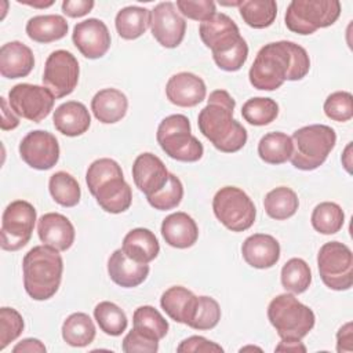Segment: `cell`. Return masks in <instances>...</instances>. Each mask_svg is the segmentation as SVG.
Segmentation results:
<instances>
[{"label": "cell", "mask_w": 353, "mask_h": 353, "mask_svg": "<svg viewBox=\"0 0 353 353\" xmlns=\"http://www.w3.org/2000/svg\"><path fill=\"white\" fill-rule=\"evenodd\" d=\"M167 99L179 108H193L203 102L207 95V87L201 77L190 72L172 74L165 85Z\"/></svg>", "instance_id": "ac0fdd59"}, {"label": "cell", "mask_w": 353, "mask_h": 353, "mask_svg": "<svg viewBox=\"0 0 353 353\" xmlns=\"http://www.w3.org/2000/svg\"><path fill=\"white\" fill-rule=\"evenodd\" d=\"M310 222L316 232L321 234H335L345 223V212L339 204L323 201L313 208Z\"/></svg>", "instance_id": "d590c367"}, {"label": "cell", "mask_w": 353, "mask_h": 353, "mask_svg": "<svg viewBox=\"0 0 353 353\" xmlns=\"http://www.w3.org/2000/svg\"><path fill=\"white\" fill-rule=\"evenodd\" d=\"M95 325L87 313L76 312L68 316L62 324V338L73 347H84L95 339Z\"/></svg>", "instance_id": "1f68e13d"}, {"label": "cell", "mask_w": 353, "mask_h": 353, "mask_svg": "<svg viewBox=\"0 0 353 353\" xmlns=\"http://www.w3.org/2000/svg\"><path fill=\"white\" fill-rule=\"evenodd\" d=\"M128 109V99L117 88L99 90L91 99V110L95 119L103 124L120 121Z\"/></svg>", "instance_id": "484cf974"}, {"label": "cell", "mask_w": 353, "mask_h": 353, "mask_svg": "<svg viewBox=\"0 0 353 353\" xmlns=\"http://www.w3.org/2000/svg\"><path fill=\"white\" fill-rule=\"evenodd\" d=\"M182 197H183V185L181 179L174 174H170L168 182L165 183V186L160 189L157 193L148 196L146 200L154 210L168 211L178 207L182 201Z\"/></svg>", "instance_id": "b9f144b4"}, {"label": "cell", "mask_w": 353, "mask_h": 353, "mask_svg": "<svg viewBox=\"0 0 353 353\" xmlns=\"http://www.w3.org/2000/svg\"><path fill=\"white\" fill-rule=\"evenodd\" d=\"M69 25L62 15H36L26 22V34L36 43H52L66 36Z\"/></svg>", "instance_id": "f1b7e54d"}, {"label": "cell", "mask_w": 353, "mask_h": 353, "mask_svg": "<svg viewBox=\"0 0 353 353\" xmlns=\"http://www.w3.org/2000/svg\"><path fill=\"white\" fill-rule=\"evenodd\" d=\"M34 66L33 51L21 41H8L0 48V73L6 79L26 77Z\"/></svg>", "instance_id": "d4e9b609"}, {"label": "cell", "mask_w": 353, "mask_h": 353, "mask_svg": "<svg viewBox=\"0 0 353 353\" xmlns=\"http://www.w3.org/2000/svg\"><path fill=\"white\" fill-rule=\"evenodd\" d=\"M121 250L131 259L141 263H149L157 258L160 244L152 230L146 228H135L124 236Z\"/></svg>", "instance_id": "4316f807"}, {"label": "cell", "mask_w": 353, "mask_h": 353, "mask_svg": "<svg viewBox=\"0 0 353 353\" xmlns=\"http://www.w3.org/2000/svg\"><path fill=\"white\" fill-rule=\"evenodd\" d=\"M108 273L114 284L124 288H134L142 284L149 276V265L131 259L121 248H117L108 259Z\"/></svg>", "instance_id": "ffe728a7"}, {"label": "cell", "mask_w": 353, "mask_h": 353, "mask_svg": "<svg viewBox=\"0 0 353 353\" xmlns=\"http://www.w3.org/2000/svg\"><path fill=\"white\" fill-rule=\"evenodd\" d=\"M294 152L290 159L292 165L302 171L319 168L336 143L334 128L325 124H310L294 131Z\"/></svg>", "instance_id": "277c9868"}, {"label": "cell", "mask_w": 353, "mask_h": 353, "mask_svg": "<svg viewBox=\"0 0 353 353\" xmlns=\"http://www.w3.org/2000/svg\"><path fill=\"white\" fill-rule=\"evenodd\" d=\"M150 30L160 46L175 48L185 37L186 21L172 1H163L150 11Z\"/></svg>", "instance_id": "5bb4252c"}, {"label": "cell", "mask_w": 353, "mask_h": 353, "mask_svg": "<svg viewBox=\"0 0 353 353\" xmlns=\"http://www.w3.org/2000/svg\"><path fill=\"white\" fill-rule=\"evenodd\" d=\"M94 319L101 331L110 336L121 335L128 325V320L123 309L109 301H102L94 307Z\"/></svg>", "instance_id": "74e56055"}, {"label": "cell", "mask_w": 353, "mask_h": 353, "mask_svg": "<svg viewBox=\"0 0 353 353\" xmlns=\"http://www.w3.org/2000/svg\"><path fill=\"white\" fill-rule=\"evenodd\" d=\"M294 152V143L290 135L273 131L265 134L258 142V156L268 164H284Z\"/></svg>", "instance_id": "4dcf8cb0"}, {"label": "cell", "mask_w": 353, "mask_h": 353, "mask_svg": "<svg viewBox=\"0 0 353 353\" xmlns=\"http://www.w3.org/2000/svg\"><path fill=\"white\" fill-rule=\"evenodd\" d=\"M268 319L281 339H302L312 331L316 323L313 310L299 302L294 294L288 292L280 294L270 301Z\"/></svg>", "instance_id": "8992f818"}, {"label": "cell", "mask_w": 353, "mask_h": 353, "mask_svg": "<svg viewBox=\"0 0 353 353\" xmlns=\"http://www.w3.org/2000/svg\"><path fill=\"white\" fill-rule=\"evenodd\" d=\"M79 74L80 68L76 57L66 50H55L46 59L41 80L55 98H63L74 91Z\"/></svg>", "instance_id": "7c38bea8"}, {"label": "cell", "mask_w": 353, "mask_h": 353, "mask_svg": "<svg viewBox=\"0 0 353 353\" xmlns=\"http://www.w3.org/2000/svg\"><path fill=\"white\" fill-rule=\"evenodd\" d=\"M132 324L135 328L142 330L159 341H161L168 332V321L163 317V314L150 305L139 306L134 310Z\"/></svg>", "instance_id": "ab89813d"}, {"label": "cell", "mask_w": 353, "mask_h": 353, "mask_svg": "<svg viewBox=\"0 0 353 353\" xmlns=\"http://www.w3.org/2000/svg\"><path fill=\"white\" fill-rule=\"evenodd\" d=\"M243 21L254 29H265L270 26L277 15V4L274 0H247L239 6Z\"/></svg>", "instance_id": "836d02e7"}, {"label": "cell", "mask_w": 353, "mask_h": 353, "mask_svg": "<svg viewBox=\"0 0 353 353\" xmlns=\"http://www.w3.org/2000/svg\"><path fill=\"white\" fill-rule=\"evenodd\" d=\"M55 97L44 87L29 83H19L8 91V103L11 110L22 119L40 123L52 110Z\"/></svg>", "instance_id": "8fae6325"}, {"label": "cell", "mask_w": 353, "mask_h": 353, "mask_svg": "<svg viewBox=\"0 0 353 353\" xmlns=\"http://www.w3.org/2000/svg\"><path fill=\"white\" fill-rule=\"evenodd\" d=\"M170 172L160 157L153 153H141L132 164L135 186L148 197L157 193L168 182Z\"/></svg>", "instance_id": "e0dca14e"}, {"label": "cell", "mask_w": 353, "mask_h": 353, "mask_svg": "<svg viewBox=\"0 0 353 353\" xmlns=\"http://www.w3.org/2000/svg\"><path fill=\"white\" fill-rule=\"evenodd\" d=\"M46 346L41 341L36 339V338H26L22 339L21 342H18L14 347H12V353H46Z\"/></svg>", "instance_id": "816d5d0a"}, {"label": "cell", "mask_w": 353, "mask_h": 353, "mask_svg": "<svg viewBox=\"0 0 353 353\" xmlns=\"http://www.w3.org/2000/svg\"><path fill=\"white\" fill-rule=\"evenodd\" d=\"M280 280L285 291L302 294L312 283V270L302 258H291L281 268Z\"/></svg>", "instance_id": "8d00e7d4"}, {"label": "cell", "mask_w": 353, "mask_h": 353, "mask_svg": "<svg viewBox=\"0 0 353 353\" xmlns=\"http://www.w3.org/2000/svg\"><path fill=\"white\" fill-rule=\"evenodd\" d=\"M221 320L219 303L211 296H197L193 314L188 325L193 330L207 331L218 325Z\"/></svg>", "instance_id": "60d3db41"}, {"label": "cell", "mask_w": 353, "mask_h": 353, "mask_svg": "<svg viewBox=\"0 0 353 353\" xmlns=\"http://www.w3.org/2000/svg\"><path fill=\"white\" fill-rule=\"evenodd\" d=\"M310 69V58L306 50L288 40L265 44L256 54L248 79L254 88L274 91L285 80H302Z\"/></svg>", "instance_id": "6da1fadb"}, {"label": "cell", "mask_w": 353, "mask_h": 353, "mask_svg": "<svg viewBox=\"0 0 353 353\" xmlns=\"http://www.w3.org/2000/svg\"><path fill=\"white\" fill-rule=\"evenodd\" d=\"M350 149H352V142L347 143V146H346V149H345V153L342 154V164H343V167H345V170H346L347 172H352V170H350V165H352Z\"/></svg>", "instance_id": "11a10c76"}, {"label": "cell", "mask_w": 353, "mask_h": 353, "mask_svg": "<svg viewBox=\"0 0 353 353\" xmlns=\"http://www.w3.org/2000/svg\"><path fill=\"white\" fill-rule=\"evenodd\" d=\"M317 268L323 283L334 291H346L353 284V254L339 241H328L317 254Z\"/></svg>", "instance_id": "9c48e42d"}, {"label": "cell", "mask_w": 353, "mask_h": 353, "mask_svg": "<svg viewBox=\"0 0 353 353\" xmlns=\"http://www.w3.org/2000/svg\"><path fill=\"white\" fill-rule=\"evenodd\" d=\"M36 216V208L29 201H11L1 216V248L4 251H18L25 247L32 237Z\"/></svg>", "instance_id": "30bf717a"}, {"label": "cell", "mask_w": 353, "mask_h": 353, "mask_svg": "<svg viewBox=\"0 0 353 353\" xmlns=\"http://www.w3.org/2000/svg\"><path fill=\"white\" fill-rule=\"evenodd\" d=\"M324 113L328 119L345 123L353 117V97L347 91H335L324 101Z\"/></svg>", "instance_id": "7bdbcfd3"}, {"label": "cell", "mask_w": 353, "mask_h": 353, "mask_svg": "<svg viewBox=\"0 0 353 353\" xmlns=\"http://www.w3.org/2000/svg\"><path fill=\"white\" fill-rule=\"evenodd\" d=\"M114 26L121 39L135 40L150 26V11L138 6L124 7L116 14Z\"/></svg>", "instance_id": "f546056e"}, {"label": "cell", "mask_w": 353, "mask_h": 353, "mask_svg": "<svg viewBox=\"0 0 353 353\" xmlns=\"http://www.w3.org/2000/svg\"><path fill=\"white\" fill-rule=\"evenodd\" d=\"M234 106L236 101L226 90H215L197 117L200 132L223 153L239 152L248 138L247 130L233 119Z\"/></svg>", "instance_id": "7a4b0ae2"}, {"label": "cell", "mask_w": 353, "mask_h": 353, "mask_svg": "<svg viewBox=\"0 0 353 353\" xmlns=\"http://www.w3.org/2000/svg\"><path fill=\"white\" fill-rule=\"evenodd\" d=\"M353 350V327L352 323L343 324L336 332V352L345 353Z\"/></svg>", "instance_id": "f907efd6"}, {"label": "cell", "mask_w": 353, "mask_h": 353, "mask_svg": "<svg viewBox=\"0 0 353 353\" xmlns=\"http://www.w3.org/2000/svg\"><path fill=\"white\" fill-rule=\"evenodd\" d=\"M72 40L81 55L88 59L102 58L112 43L106 23L98 18H88L76 23Z\"/></svg>", "instance_id": "9a60e30c"}, {"label": "cell", "mask_w": 353, "mask_h": 353, "mask_svg": "<svg viewBox=\"0 0 353 353\" xmlns=\"http://www.w3.org/2000/svg\"><path fill=\"white\" fill-rule=\"evenodd\" d=\"M243 259L255 269H269L280 259L279 241L265 233L248 236L241 245Z\"/></svg>", "instance_id": "44dd1931"}, {"label": "cell", "mask_w": 353, "mask_h": 353, "mask_svg": "<svg viewBox=\"0 0 353 353\" xmlns=\"http://www.w3.org/2000/svg\"><path fill=\"white\" fill-rule=\"evenodd\" d=\"M176 10L189 19L204 22L215 12V3L212 0H176Z\"/></svg>", "instance_id": "7dc6e473"}, {"label": "cell", "mask_w": 353, "mask_h": 353, "mask_svg": "<svg viewBox=\"0 0 353 353\" xmlns=\"http://www.w3.org/2000/svg\"><path fill=\"white\" fill-rule=\"evenodd\" d=\"M18 3H22V4H28L30 7H37V8H46V7H50L54 4L52 0L50 1H40V3H34V1H22V0H18Z\"/></svg>", "instance_id": "9f6ffc18"}, {"label": "cell", "mask_w": 353, "mask_h": 353, "mask_svg": "<svg viewBox=\"0 0 353 353\" xmlns=\"http://www.w3.org/2000/svg\"><path fill=\"white\" fill-rule=\"evenodd\" d=\"M197 296L182 285H174L165 290L160 298V306L165 314L176 321L186 324L190 321Z\"/></svg>", "instance_id": "83f0119b"}, {"label": "cell", "mask_w": 353, "mask_h": 353, "mask_svg": "<svg viewBox=\"0 0 353 353\" xmlns=\"http://www.w3.org/2000/svg\"><path fill=\"white\" fill-rule=\"evenodd\" d=\"M265 212L276 219L284 221L295 215L299 207V199L296 193L287 186H277L266 193L263 199Z\"/></svg>", "instance_id": "d6a6232c"}, {"label": "cell", "mask_w": 353, "mask_h": 353, "mask_svg": "<svg viewBox=\"0 0 353 353\" xmlns=\"http://www.w3.org/2000/svg\"><path fill=\"white\" fill-rule=\"evenodd\" d=\"M91 194L95 197L98 205L109 214L124 212L132 203V192L124 175L106 179Z\"/></svg>", "instance_id": "7402d4cb"}, {"label": "cell", "mask_w": 353, "mask_h": 353, "mask_svg": "<svg viewBox=\"0 0 353 353\" xmlns=\"http://www.w3.org/2000/svg\"><path fill=\"white\" fill-rule=\"evenodd\" d=\"M21 159L32 168L46 171L59 160V143L55 135L44 130L28 132L19 143Z\"/></svg>", "instance_id": "4fadbf2b"}, {"label": "cell", "mask_w": 353, "mask_h": 353, "mask_svg": "<svg viewBox=\"0 0 353 353\" xmlns=\"http://www.w3.org/2000/svg\"><path fill=\"white\" fill-rule=\"evenodd\" d=\"M199 34L205 47L211 50L212 55L230 50L241 39L236 22L223 12H215L210 19L201 22Z\"/></svg>", "instance_id": "2e32d148"}, {"label": "cell", "mask_w": 353, "mask_h": 353, "mask_svg": "<svg viewBox=\"0 0 353 353\" xmlns=\"http://www.w3.org/2000/svg\"><path fill=\"white\" fill-rule=\"evenodd\" d=\"M156 139L163 152L178 161L194 163L204 154L203 143L192 134L190 121L185 114H171L157 127Z\"/></svg>", "instance_id": "5b68a950"}, {"label": "cell", "mask_w": 353, "mask_h": 353, "mask_svg": "<svg viewBox=\"0 0 353 353\" xmlns=\"http://www.w3.org/2000/svg\"><path fill=\"white\" fill-rule=\"evenodd\" d=\"M52 123L58 132L66 137H79L88 131L91 116L84 103L68 101L54 110Z\"/></svg>", "instance_id": "cb8c5ba5"}, {"label": "cell", "mask_w": 353, "mask_h": 353, "mask_svg": "<svg viewBox=\"0 0 353 353\" xmlns=\"http://www.w3.org/2000/svg\"><path fill=\"white\" fill-rule=\"evenodd\" d=\"M247 57H248V46L243 37L230 50L216 54V55H212L216 66L226 72H236V70L241 69V66L247 61Z\"/></svg>", "instance_id": "bcb514c9"}, {"label": "cell", "mask_w": 353, "mask_h": 353, "mask_svg": "<svg viewBox=\"0 0 353 353\" xmlns=\"http://www.w3.org/2000/svg\"><path fill=\"white\" fill-rule=\"evenodd\" d=\"M241 116L251 125H268L279 116V105L272 98L255 97L244 102Z\"/></svg>", "instance_id": "f35d334b"}, {"label": "cell", "mask_w": 353, "mask_h": 353, "mask_svg": "<svg viewBox=\"0 0 353 353\" xmlns=\"http://www.w3.org/2000/svg\"><path fill=\"white\" fill-rule=\"evenodd\" d=\"M121 349L125 353H156L159 350V339L154 338L153 335L132 328L123 339Z\"/></svg>", "instance_id": "f6af8a7d"}, {"label": "cell", "mask_w": 353, "mask_h": 353, "mask_svg": "<svg viewBox=\"0 0 353 353\" xmlns=\"http://www.w3.org/2000/svg\"><path fill=\"white\" fill-rule=\"evenodd\" d=\"M1 99V121H0V127L3 131H8V130H14L19 125V119L18 116H15L7 105V99L6 98H0Z\"/></svg>", "instance_id": "f5cc1de1"}, {"label": "cell", "mask_w": 353, "mask_h": 353, "mask_svg": "<svg viewBox=\"0 0 353 353\" xmlns=\"http://www.w3.org/2000/svg\"><path fill=\"white\" fill-rule=\"evenodd\" d=\"M178 353H219L223 352V347L212 341L205 339L204 336L193 335L183 339L178 347Z\"/></svg>", "instance_id": "c3c4849f"}, {"label": "cell", "mask_w": 353, "mask_h": 353, "mask_svg": "<svg viewBox=\"0 0 353 353\" xmlns=\"http://www.w3.org/2000/svg\"><path fill=\"white\" fill-rule=\"evenodd\" d=\"M161 236L168 245L185 250L194 245L197 241L199 228L190 215L183 211H176L163 219Z\"/></svg>", "instance_id": "603a6c76"}, {"label": "cell", "mask_w": 353, "mask_h": 353, "mask_svg": "<svg viewBox=\"0 0 353 353\" xmlns=\"http://www.w3.org/2000/svg\"><path fill=\"white\" fill-rule=\"evenodd\" d=\"M94 0H63L62 12L70 18L87 15L94 8Z\"/></svg>", "instance_id": "681fc988"}, {"label": "cell", "mask_w": 353, "mask_h": 353, "mask_svg": "<svg viewBox=\"0 0 353 353\" xmlns=\"http://www.w3.org/2000/svg\"><path fill=\"white\" fill-rule=\"evenodd\" d=\"M25 323L21 313L14 307L0 309V350H4L23 331Z\"/></svg>", "instance_id": "ee69618b"}, {"label": "cell", "mask_w": 353, "mask_h": 353, "mask_svg": "<svg viewBox=\"0 0 353 353\" xmlns=\"http://www.w3.org/2000/svg\"><path fill=\"white\" fill-rule=\"evenodd\" d=\"M341 15L338 0H292L285 11V26L298 34H312L328 28Z\"/></svg>", "instance_id": "52a82bcc"}, {"label": "cell", "mask_w": 353, "mask_h": 353, "mask_svg": "<svg viewBox=\"0 0 353 353\" xmlns=\"http://www.w3.org/2000/svg\"><path fill=\"white\" fill-rule=\"evenodd\" d=\"M48 190L54 201L62 207H74L81 197L79 182L66 171H58L50 176Z\"/></svg>", "instance_id": "e575fe53"}, {"label": "cell", "mask_w": 353, "mask_h": 353, "mask_svg": "<svg viewBox=\"0 0 353 353\" xmlns=\"http://www.w3.org/2000/svg\"><path fill=\"white\" fill-rule=\"evenodd\" d=\"M22 273L26 294L34 301H47L61 285L63 259L50 245H34L22 259Z\"/></svg>", "instance_id": "3957f363"}, {"label": "cell", "mask_w": 353, "mask_h": 353, "mask_svg": "<svg viewBox=\"0 0 353 353\" xmlns=\"http://www.w3.org/2000/svg\"><path fill=\"white\" fill-rule=\"evenodd\" d=\"M276 352H306V346L301 342V339H294V338H284L281 342L276 346Z\"/></svg>", "instance_id": "db71d44e"}, {"label": "cell", "mask_w": 353, "mask_h": 353, "mask_svg": "<svg viewBox=\"0 0 353 353\" xmlns=\"http://www.w3.org/2000/svg\"><path fill=\"white\" fill-rule=\"evenodd\" d=\"M212 211L216 219L232 232L250 229L256 216L254 201L243 189L236 186H223L215 193Z\"/></svg>", "instance_id": "ba28073f"}, {"label": "cell", "mask_w": 353, "mask_h": 353, "mask_svg": "<svg viewBox=\"0 0 353 353\" xmlns=\"http://www.w3.org/2000/svg\"><path fill=\"white\" fill-rule=\"evenodd\" d=\"M37 234L43 244L58 251L69 250L74 243V226L59 212H47L37 221Z\"/></svg>", "instance_id": "d6986e66"}]
</instances>
